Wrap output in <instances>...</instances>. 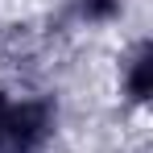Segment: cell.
<instances>
[{"mask_svg":"<svg viewBox=\"0 0 153 153\" xmlns=\"http://www.w3.org/2000/svg\"><path fill=\"white\" fill-rule=\"evenodd\" d=\"M58 128V108L50 100L8 103L0 124V153H42Z\"/></svg>","mask_w":153,"mask_h":153,"instance_id":"obj_1","label":"cell"},{"mask_svg":"<svg viewBox=\"0 0 153 153\" xmlns=\"http://www.w3.org/2000/svg\"><path fill=\"white\" fill-rule=\"evenodd\" d=\"M8 103H13V100H8V95L0 91V124H4V112H8Z\"/></svg>","mask_w":153,"mask_h":153,"instance_id":"obj_4","label":"cell"},{"mask_svg":"<svg viewBox=\"0 0 153 153\" xmlns=\"http://www.w3.org/2000/svg\"><path fill=\"white\" fill-rule=\"evenodd\" d=\"M124 95L132 103H145L153 95V46L149 42H137L128 50V62H124Z\"/></svg>","mask_w":153,"mask_h":153,"instance_id":"obj_2","label":"cell"},{"mask_svg":"<svg viewBox=\"0 0 153 153\" xmlns=\"http://www.w3.org/2000/svg\"><path fill=\"white\" fill-rule=\"evenodd\" d=\"M79 17L91 25H103V21L120 17V0H79Z\"/></svg>","mask_w":153,"mask_h":153,"instance_id":"obj_3","label":"cell"}]
</instances>
